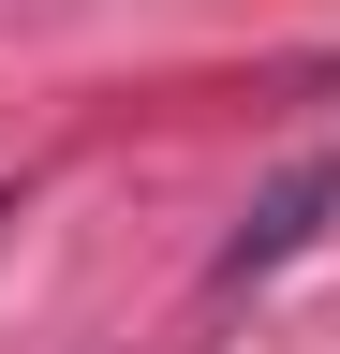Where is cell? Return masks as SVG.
<instances>
[{"label": "cell", "mask_w": 340, "mask_h": 354, "mask_svg": "<svg viewBox=\"0 0 340 354\" xmlns=\"http://www.w3.org/2000/svg\"><path fill=\"white\" fill-rule=\"evenodd\" d=\"M325 207H340V148H311V162H281L267 192H251V221H237L222 251H207V281L237 295V281H267V266H296V251L325 236Z\"/></svg>", "instance_id": "cell-1"}]
</instances>
